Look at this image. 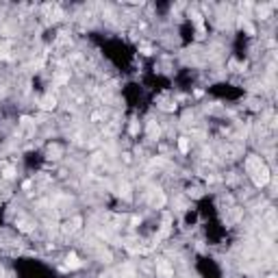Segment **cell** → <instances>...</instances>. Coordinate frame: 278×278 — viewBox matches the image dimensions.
<instances>
[{
	"mask_svg": "<svg viewBox=\"0 0 278 278\" xmlns=\"http://www.w3.org/2000/svg\"><path fill=\"white\" fill-rule=\"evenodd\" d=\"M178 146H181V150H183V152H187V150H189V141H187L185 137H183V139L178 141Z\"/></svg>",
	"mask_w": 278,
	"mask_h": 278,
	"instance_id": "cell-1",
	"label": "cell"
}]
</instances>
